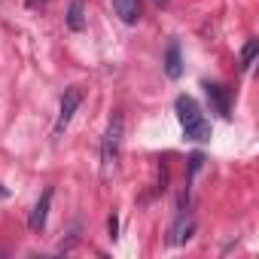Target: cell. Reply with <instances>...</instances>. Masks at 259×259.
<instances>
[{"label": "cell", "mask_w": 259, "mask_h": 259, "mask_svg": "<svg viewBox=\"0 0 259 259\" xmlns=\"http://www.w3.org/2000/svg\"><path fill=\"white\" fill-rule=\"evenodd\" d=\"M174 110H177V119H180V125H183L186 141H195V144H207V141H210V122H207V116L201 113V107L195 104V98L180 95V98L174 101Z\"/></svg>", "instance_id": "cell-1"}, {"label": "cell", "mask_w": 259, "mask_h": 259, "mask_svg": "<svg viewBox=\"0 0 259 259\" xmlns=\"http://www.w3.org/2000/svg\"><path fill=\"white\" fill-rule=\"evenodd\" d=\"M122 135H125V119L122 113H113L107 132H104V141H101V174L110 177L119 165V153H122Z\"/></svg>", "instance_id": "cell-2"}, {"label": "cell", "mask_w": 259, "mask_h": 259, "mask_svg": "<svg viewBox=\"0 0 259 259\" xmlns=\"http://www.w3.org/2000/svg\"><path fill=\"white\" fill-rule=\"evenodd\" d=\"M79 104H82V89H79V85L64 89V95H61V107H58V119H55V128H52V135H55V138L64 135V128L70 125V119H73V113L79 110Z\"/></svg>", "instance_id": "cell-3"}, {"label": "cell", "mask_w": 259, "mask_h": 259, "mask_svg": "<svg viewBox=\"0 0 259 259\" xmlns=\"http://www.w3.org/2000/svg\"><path fill=\"white\" fill-rule=\"evenodd\" d=\"M52 195H55V189L49 186V189H43L40 201L34 204V210H31V220H28L31 232H43V229H46V217H49V207H52Z\"/></svg>", "instance_id": "cell-4"}, {"label": "cell", "mask_w": 259, "mask_h": 259, "mask_svg": "<svg viewBox=\"0 0 259 259\" xmlns=\"http://www.w3.org/2000/svg\"><path fill=\"white\" fill-rule=\"evenodd\" d=\"M201 89L207 92V101L213 104V110H217L223 119H229V110H232V104H229V101H232V98H229V89L220 85V82H204Z\"/></svg>", "instance_id": "cell-5"}, {"label": "cell", "mask_w": 259, "mask_h": 259, "mask_svg": "<svg viewBox=\"0 0 259 259\" xmlns=\"http://www.w3.org/2000/svg\"><path fill=\"white\" fill-rule=\"evenodd\" d=\"M165 73L171 79H180L183 76V55H180V43L171 40L168 49H165Z\"/></svg>", "instance_id": "cell-6"}, {"label": "cell", "mask_w": 259, "mask_h": 259, "mask_svg": "<svg viewBox=\"0 0 259 259\" xmlns=\"http://www.w3.org/2000/svg\"><path fill=\"white\" fill-rule=\"evenodd\" d=\"M113 10L125 25H138L141 19V0H113Z\"/></svg>", "instance_id": "cell-7"}, {"label": "cell", "mask_w": 259, "mask_h": 259, "mask_svg": "<svg viewBox=\"0 0 259 259\" xmlns=\"http://www.w3.org/2000/svg\"><path fill=\"white\" fill-rule=\"evenodd\" d=\"M67 28L73 34H79L85 28V0H70V7H67Z\"/></svg>", "instance_id": "cell-8"}, {"label": "cell", "mask_w": 259, "mask_h": 259, "mask_svg": "<svg viewBox=\"0 0 259 259\" xmlns=\"http://www.w3.org/2000/svg\"><path fill=\"white\" fill-rule=\"evenodd\" d=\"M256 49H259V43H256V40H247V43H244V49H241V70H247V67L253 64Z\"/></svg>", "instance_id": "cell-9"}, {"label": "cell", "mask_w": 259, "mask_h": 259, "mask_svg": "<svg viewBox=\"0 0 259 259\" xmlns=\"http://www.w3.org/2000/svg\"><path fill=\"white\" fill-rule=\"evenodd\" d=\"M107 226H110V238L116 241V232H119V220H116V213L110 217V223H107Z\"/></svg>", "instance_id": "cell-10"}, {"label": "cell", "mask_w": 259, "mask_h": 259, "mask_svg": "<svg viewBox=\"0 0 259 259\" xmlns=\"http://www.w3.org/2000/svg\"><path fill=\"white\" fill-rule=\"evenodd\" d=\"M156 4H162V7H165V4H168V0H156Z\"/></svg>", "instance_id": "cell-11"}]
</instances>
